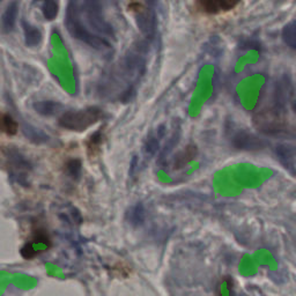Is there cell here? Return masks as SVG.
<instances>
[{"mask_svg": "<svg viewBox=\"0 0 296 296\" xmlns=\"http://www.w3.org/2000/svg\"><path fill=\"white\" fill-rule=\"evenodd\" d=\"M80 7L77 3H69L66 10V17H65V24L68 33L76 38V40L85 43L86 45L93 47L95 50H106L110 47L109 42L98 35L87 29L86 26L82 23L80 19Z\"/></svg>", "mask_w": 296, "mask_h": 296, "instance_id": "obj_1", "label": "cell"}, {"mask_svg": "<svg viewBox=\"0 0 296 296\" xmlns=\"http://www.w3.org/2000/svg\"><path fill=\"white\" fill-rule=\"evenodd\" d=\"M103 117V111L97 107H89L81 110L66 111L59 117V125L74 132H82L96 124Z\"/></svg>", "mask_w": 296, "mask_h": 296, "instance_id": "obj_2", "label": "cell"}, {"mask_svg": "<svg viewBox=\"0 0 296 296\" xmlns=\"http://www.w3.org/2000/svg\"><path fill=\"white\" fill-rule=\"evenodd\" d=\"M129 8L136 17L137 26L142 36L147 40L153 37L156 29V16L153 8L142 3H131Z\"/></svg>", "mask_w": 296, "mask_h": 296, "instance_id": "obj_3", "label": "cell"}, {"mask_svg": "<svg viewBox=\"0 0 296 296\" xmlns=\"http://www.w3.org/2000/svg\"><path fill=\"white\" fill-rule=\"evenodd\" d=\"M143 45L136 46L133 51H129L120 63L121 73L126 79L132 82L138 81L145 73L146 60L143 58Z\"/></svg>", "mask_w": 296, "mask_h": 296, "instance_id": "obj_4", "label": "cell"}, {"mask_svg": "<svg viewBox=\"0 0 296 296\" xmlns=\"http://www.w3.org/2000/svg\"><path fill=\"white\" fill-rule=\"evenodd\" d=\"M82 11L91 28L102 34L103 36L114 38V28L104 17L101 4L97 2H86L82 4Z\"/></svg>", "mask_w": 296, "mask_h": 296, "instance_id": "obj_5", "label": "cell"}, {"mask_svg": "<svg viewBox=\"0 0 296 296\" xmlns=\"http://www.w3.org/2000/svg\"><path fill=\"white\" fill-rule=\"evenodd\" d=\"M7 168L11 175L15 178L16 182L23 184L28 178L29 171L32 170V164L16 148H10L6 151Z\"/></svg>", "mask_w": 296, "mask_h": 296, "instance_id": "obj_6", "label": "cell"}, {"mask_svg": "<svg viewBox=\"0 0 296 296\" xmlns=\"http://www.w3.org/2000/svg\"><path fill=\"white\" fill-rule=\"evenodd\" d=\"M238 2L234 0H200L195 3L197 11L206 15H217L234 10Z\"/></svg>", "mask_w": 296, "mask_h": 296, "instance_id": "obj_7", "label": "cell"}, {"mask_svg": "<svg viewBox=\"0 0 296 296\" xmlns=\"http://www.w3.org/2000/svg\"><path fill=\"white\" fill-rule=\"evenodd\" d=\"M17 13H19V4L17 3H10L6 6L5 11L3 12L0 24H2V29L5 34L11 33L14 29Z\"/></svg>", "mask_w": 296, "mask_h": 296, "instance_id": "obj_8", "label": "cell"}, {"mask_svg": "<svg viewBox=\"0 0 296 296\" xmlns=\"http://www.w3.org/2000/svg\"><path fill=\"white\" fill-rule=\"evenodd\" d=\"M33 107L38 115L50 117L58 114L60 109H62V104L55 101H50V100H44V101L35 102Z\"/></svg>", "mask_w": 296, "mask_h": 296, "instance_id": "obj_9", "label": "cell"}, {"mask_svg": "<svg viewBox=\"0 0 296 296\" xmlns=\"http://www.w3.org/2000/svg\"><path fill=\"white\" fill-rule=\"evenodd\" d=\"M145 216H146V211L141 203L134 204V205H132L128 211H126V214H125L126 220H128L131 225L136 226V227L137 226L142 225V222L145 221Z\"/></svg>", "mask_w": 296, "mask_h": 296, "instance_id": "obj_10", "label": "cell"}, {"mask_svg": "<svg viewBox=\"0 0 296 296\" xmlns=\"http://www.w3.org/2000/svg\"><path fill=\"white\" fill-rule=\"evenodd\" d=\"M24 42L28 46H37L42 42V33L40 29L28 22H22Z\"/></svg>", "mask_w": 296, "mask_h": 296, "instance_id": "obj_11", "label": "cell"}, {"mask_svg": "<svg viewBox=\"0 0 296 296\" xmlns=\"http://www.w3.org/2000/svg\"><path fill=\"white\" fill-rule=\"evenodd\" d=\"M195 154V148L193 146H188L185 147V150L181 152L180 154L176 155L175 160L172 162V167L174 169H180L183 168L184 165L193 159V156Z\"/></svg>", "mask_w": 296, "mask_h": 296, "instance_id": "obj_12", "label": "cell"}, {"mask_svg": "<svg viewBox=\"0 0 296 296\" xmlns=\"http://www.w3.org/2000/svg\"><path fill=\"white\" fill-rule=\"evenodd\" d=\"M82 164L79 159H71L65 163V174L73 181H78L81 176Z\"/></svg>", "mask_w": 296, "mask_h": 296, "instance_id": "obj_13", "label": "cell"}, {"mask_svg": "<svg viewBox=\"0 0 296 296\" xmlns=\"http://www.w3.org/2000/svg\"><path fill=\"white\" fill-rule=\"evenodd\" d=\"M59 5L57 2L54 0H47L42 4V13L43 16L45 17L47 21H54L58 15Z\"/></svg>", "mask_w": 296, "mask_h": 296, "instance_id": "obj_14", "label": "cell"}, {"mask_svg": "<svg viewBox=\"0 0 296 296\" xmlns=\"http://www.w3.org/2000/svg\"><path fill=\"white\" fill-rule=\"evenodd\" d=\"M17 123L10 115H3L0 117V131L13 136L17 132Z\"/></svg>", "mask_w": 296, "mask_h": 296, "instance_id": "obj_15", "label": "cell"}, {"mask_svg": "<svg viewBox=\"0 0 296 296\" xmlns=\"http://www.w3.org/2000/svg\"><path fill=\"white\" fill-rule=\"evenodd\" d=\"M101 143H102L101 132L94 133L93 136L89 138L88 142H87V153H88L90 156L96 155L98 148L101 147Z\"/></svg>", "mask_w": 296, "mask_h": 296, "instance_id": "obj_16", "label": "cell"}, {"mask_svg": "<svg viewBox=\"0 0 296 296\" xmlns=\"http://www.w3.org/2000/svg\"><path fill=\"white\" fill-rule=\"evenodd\" d=\"M159 148V141L158 139H156L155 136L153 134H150V136H147L145 143H143V152H145V154L148 155H154L155 152L158 151Z\"/></svg>", "mask_w": 296, "mask_h": 296, "instance_id": "obj_17", "label": "cell"}, {"mask_svg": "<svg viewBox=\"0 0 296 296\" xmlns=\"http://www.w3.org/2000/svg\"><path fill=\"white\" fill-rule=\"evenodd\" d=\"M33 239L35 243H42V244H44L46 246H50L51 244L49 234H47V232L44 229L35 230L33 235Z\"/></svg>", "mask_w": 296, "mask_h": 296, "instance_id": "obj_18", "label": "cell"}, {"mask_svg": "<svg viewBox=\"0 0 296 296\" xmlns=\"http://www.w3.org/2000/svg\"><path fill=\"white\" fill-rule=\"evenodd\" d=\"M26 134H27V137L30 140L35 142H43L46 140V136H44L43 132L32 128V126H29L28 130H26Z\"/></svg>", "mask_w": 296, "mask_h": 296, "instance_id": "obj_19", "label": "cell"}, {"mask_svg": "<svg viewBox=\"0 0 296 296\" xmlns=\"http://www.w3.org/2000/svg\"><path fill=\"white\" fill-rule=\"evenodd\" d=\"M21 255H22V257H24L26 259H30L34 258V257L37 255V251L34 249L33 243H27V244H24L22 249H21Z\"/></svg>", "mask_w": 296, "mask_h": 296, "instance_id": "obj_20", "label": "cell"}]
</instances>
